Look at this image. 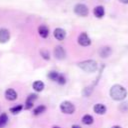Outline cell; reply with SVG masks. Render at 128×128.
<instances>
[{
    "mask_svg": "<svg viewBox=\"0 0 128 128\" xmlns=\"http://www.w3.org/2000/svg\"><path fill=\"white\" fill-rule=\"evenodd\" d=\"M120 110L122 112H127L128 111V103L125 102V103H121L120 104Z\"/></svg>",
    "mask_w": 128,
    "mask_h": 128,
    "instance_id": "7402d4cb",
    "label": "cell"
},
{
    "mask_svg": "<svg viewBox=\"0 0 128 128\" xmlns=\"http://www.w3.org/2000/svg\"><path fill=\"white\" fill-rule=\"evenodd\" d=\"M112 128H122L121 126H119V125H115V126H113Z\"/></svg>",
    "mask_w": 128,
    "mask_h": 128,
    "instance_id": "484cf974",
    "label": "cell"
},
{
    "mask_svg": "<svg viewBox=\"0 0 128 128\" xmlns=\"http://www.w3.org/2000/svg\"><path fill=\"white\" fill-rule=\"evenodd\" d=\"M60 110L65 114H73L75 112V106L70 101H63L60 104Z\"/></svg>",
    "mask_w": 128,
    "mask_h": 128,
    "instance_id": "3957f363",
    "label": "cell"
},
{
    "mask_svg": "<svg viewBox=\"0 0 128 128\" xmlns=\"http://www.w3.org/2000/svg\"><path fill=\"white\" fill-rule=\"evenodd\" d=\"M5 98L9 101H13L17 98V92L14 90V89H7L5 91Z\"/></svg>",
    "mask_w": 128,
    "mask_h": 128,
    "instance_id": "8fae6325",
    "label": "cell"
},
{
    "mask_svg": "<svg viewBox=\"0 0 128 128\" xmlns=\"http://www.w3.org/2000/svg\"><path fill=\"white\" fill-rule=\"evenodd\" d=\"M109 94L111 96V98L115 101H122L126 98L127 96V90L124 86L120 85V84H115L110 88Z\"/></svg>",
    "mask_w": 128,
    "mask_h": 128,
    "instance_id": "6da1fadb",
    "label": "cell"
},
{
    "mask_svg": "<svg viewBox=\"0 0 128 128\" xmlns=\"http://www.w3.org/2000/svg\"><path fill=\"white\" fill-rule=\"evenodd\" d=\"M78 66L85 72H88V73H93L97 70V62L95 60H92V59H89V60H84L82 62H79L78 63Z\"/></svg>",
    "mask_w": 128,
    "mask_h": 128,
    "instance_id": "7a4b0ae2",
    "label": "cell"
},
{
    "mask_svg": "<svg viewBox=\"0 0 128 128\" xmlns=\"http://www.w3.org/2000/svg\"><path fill=\"white\" fill-rule=\"evenodd\" d=\"M93 13H94V16L97 17V18H102L105 14V10H104V7L103 6H96L93 10Z\"/></svg>",
    "mask_w": 128,
    "mask_h": 128,
    "instance_id": "4fadbf2b",
    "label": "cell"
},
{
    "mask_svg": "<svg viewBox=\"0 0 128 128\" xmlns=\"http://www.w3.org/2000/svg\"><path fill=\"white\" fill-rule=\"evenodd\" d=\"M8 122V116L5 113H2L0 115V128H3Z\"/></svg>",
    "mask_w": 128,
    "mask_h": 128,
    "instance_id": "e0dca14e",
    "label": "cell"
},
{
    "mask_svg": "<svg viewBox=\"0 0 128 128\" xmlns=\"http://www.w3.org/2000/svg\"><path fill=\"white\" fill-rule=\"evenodd\" d=\"M77 41H78V44L81 45V46H83V47H87V46H89L91 44V39L89 38V36L85 32H82L78 36Z\"/></svg>",
    "mask_w": 128,
    "mask_h": 128,
    "instance_id": "5b68a950",
    "label": "cell"
},
{
    "mask_svg": "<svg viewBox=\"0 0 128 128\" xmlns=\"http://www.w3.org/2000/svg\"><path fill=\"white\" fill-rule=\"evenodd\" d=\"M112 53V49L109 47V46H103L99 49V55L102 57V58H107L111 55Z\"/></svg>",
    "mask_w": 128,
    "mask_h": 128,
    "instance_id": "9c48e42d",
    "label": "cell"
},
{
    "mask_svg": "<svg viewBox=\"0 0 128 128\" xmlns=\"http://www.w3.org/2000/svg\"><path fill=\"white\" fill-rule=\"evenodd\" d=\"M37 99V95L36 94H30L27 99H26V102H25V109H30L32 108L33 106V103L34 101Z\"/></svg>",
    "mask_w": 128,
    "mask_h": 128,
    "instance_id": "7c38bea8",
    "label": "cell"
},
{
    "mask_svg": "<svg viewBox=\"0 0 128 128\" xmlns=\"http://www.w3.org/2000/svg\"><path fill=\"white\" fill-rule=\"evenodd\" d=\"M22 109H23L22 105H17V106H14V107L10 108V112H12L13 114H16V113H19Z\"/></svg>",
    "mask_w": 128,
    "mask_h": 128,
    "instance_id": "ffe728a7",
    "label": "cell"
},
{
    "mask_svg": "<svg viewBox=\"0 0 128 128\" xmlns=\"http://www.w3.org/2000/svg\"><path fill=\"white\" fill-rule=\"evenodd\" d=\"M32 86H33V89L37 92H41L44 89V83L42 81H35Z\"/></svg>",
    "mask_w": 128,
    "mask_h": 128,
    "instance_id": "9a60e30c",
    "label": "cell"
},
{
    "mask_svg": "<svg viewBox=\"0 0 128 128\" xmlns=\"http://www.w3.org/2000/svg\"><path fill=\"white\" fill-rule=\"evenodd\" d=\"M74 12L75 14H77L78 16H81V17H85L88 15L89 13V9L88 7L85 5V4H76L75 7H74Z\"/></svg>",
    "mask_w": 128,
    "mask_h": 128,
    "instance_id": "277c9868",
    "label": "cell"
},
{
    "mask_svg": "<svg viewBox=\"0 0 128 128\" xmlns=\"http://www.w3.org/2000/svg\"><path fill=\"white\" fill-rule=\"evenodd\" d=\"M93 122H94V119H93V117H92L91 115H89V114H86V115H84V116L82 117V123L85 124V125H90V124H92Z\"/></svg>",
    "mask_w": 128,
    "mask_h": 128,
    "instance_id": "2e32d148",
    "label": "cell"
},
{
    "mask_svg": "<svg viewBox=\"0 0 128 128\" xmlns=\"http://www.w3.org/2000/svg\"><path fill=\"white\" fill-rule=\"evenodd\" d=\"M72 128H81L80 126H78V125H73L72 126Z\"/></svg>",
    "mask_w": 128,
    "mask_h": 128,
    "instance_id": "d4e9b609",
    "label": "cell"
},
{
    "mask_svg": "<svg viewBox=\"0 0 128 128\" xmlns=\"http://www.w3.org/2000/svg\"><path fill=\"white\" fill-rule=\"evenodd\" d=\"M57 82H58L59 84L63 85V84H65V83H66V79H65V77H64L62 74H60V76H59V78H58Z\"/></svg>",
    "mask_w": 128,
    "mask_h": 128,
    "instance_id": "603a6c76",
    "label": "cell"
},
{
    "mask_svg": "<svg viewBox=\"0 0 128 128\" xmlns=\"http://www.w3.org/2000/svg\"><path fill=\"white\" fill-rule=\"evenodd\" d=\"M38 33L42 38H47L49 35V29L45 25H41L38 27Z\"/></svg>",
    "mask_w": 128,
    "mask_h": 128,
    "instance_id": "5bb4252c",
    "label": "cell"
},
{
    "mask_svg": "<svg viewBox=\"0 0 128 128\" xmlns=\"http://www.w3.org/2000/svg\"><path fill=\"white\" fill-rule=\"evenodd\" d=\"M54 56H55V58H57V59H59V60L64 59L65 56H66L65 50H64L61 46L55 47V49H54Z\"/></svg>",
    "mask_w": 128,
    "mask_h": 128,
    "instance_id": "52a82bcc",
    "label": "cell"
},
{
    "mask_svg": "<svg viewBox=\"0 0 128 128\" xmlns=\"http://www.w3.org/2000/svg\"><path fill=\"white\" fill-rule=\"evenodd\" d=\"M40 54L42 55V57H43L45 60H49V59H50V55H49V52H48L47 50H45V49L41 50V51H40Z\"/></svg>",
    "mask_w": 128,
    "mask_h": 128,
    "instance_id": "44dd1931",
    "label": "cell"
},
{
    "mask_svg": "<svg viewBox=\"0 0 128 128\" xmlns=\"http://www.w3.org/2000/svg\"><path fill=\"white\" fill-rule=\"evenodd\" d=\"M53 128H60V127H58V126H54Z\"/></svg>",
    "mask_w": 128,
    "mask_h": 128,
    "instance_id": "4316f807",
    "label": "cell"
},
{
    "mask_svg": "<svg viewBox=\"0 0 128 128\" xmlns=\"http://www.w3.org/2000/svg\"><path fill=\"white\" fill-rule=\"evenodd\" d=\"M10 39V32L5 28H0V43H6Z\"/></svg>",
    "mask_w": 128,
    "mask_h": 128,
    "instance_id": "8992f818",
    "label": "cell"
},
{
    "mask_svg": "<svg viewBox=\"0 0 128 128\" xmlns=\"http://www.w3.org/2000/svg\"><path fill=\"white\" fill-rule=\"evenodd\" d=\"M53 34H54V37H55L57 40H59V41L64 40L65 37H66V32H65V30H63L62 28H56V29L54 30Z\"/></svg>",
    "mask_w": 128,
    "mask_h": 128,
    "instance_id": "ba28073f",
    "label": "cell"
},
{
    "mask_svg": "<svg viewBox=\"0 0 128 128\" xmlns=\"http://www.w3.org/2000/svg\"><path fill=\"white\" fill-rule=\"evenodd\" d=\"M119 2H121L122 4H128V0H119Z\"/></svg>",
    "mask_w": 128,
    "mask_h": 128,
    "instance_id": "cb8c5ba5",
    "label": "cell"
},
{
    "mask_svg": "<svg viewBox=\"0 0 128 128\" xmlns=\"http://www.w3.org/2000/svg\"><path fill=\"white\" fill-rule=\"evenodd\" d=\"M93 110H94V112H95L96 114H98V115H103V114L106 113L107 108H106L105 105H103V104H101V103H97V104L94 105Z\"/></svg>",
    "mask_w": 128,
    "mask_h": 128,
    "instance_id": "30bf717a",
    "label": "cell"
},
{
    "mask_svg": "<svg viewBox=\"0 0 128 128\" xmlns=\"http://www.w3.org/2000/svg\"><path fill=\"white\" fill-rule=\"evenodd\" d=\"M45 110H46V107H45L44 105H39V106H37V107L34 109L33 114H34V115H39V114H42L43 112H45Z\"/></svg>",
    "mask_w": 128,
    "mask_h": 128,
    "instance_id": "ac0fdd59",
    "label": "cell"
},
{
    "mask_svg": "<svg viewBox=\"0 0 128 128\" xmlns=\"http://www.w3.org/2000/svg\"><path fill=\"white\" fill-rule=\"evenodd\" d=\"M59 76H60V74H59L58 72H56V71H51V72L48 74V78L51 79L52 81H57L58 78H59Z\"/></svg>",
    "mask_w": 128,
    "mask_h": 128,
    "instance_id": "d6986e66",
    "label": "cell"
}]
</instances>
